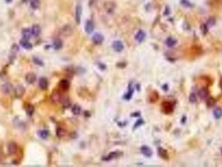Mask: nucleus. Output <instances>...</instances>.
Here are the masks:
<instances>
[{"mask_svg": "<svg viewBox=\"0 0 222 167\" xmlns=\"http://www.w3.org/2000/svg\"><path fill=\"white\" fill-rule=\"evenodd\" d=\"M25 93V88L23 86V85H17V86L15 87L14 89V95L16 98H18V99H20V98H22L23 95H24Z\"/></svg>", "mask_w": 222, "mask_h": 167, "instance_id": "f257e3e1", "label": "nucleus"}, {"mask_svg": "<svg viewBox=\"0 0 222 167\" xmlns=\"http://www.w3.org/2000/svg\"><path fill=\"white\" fill-rule=\"evenodd\" d=\"M18 152V145L14 142H11L8 145V155L13 156Z\"/></svg>", "mask_w": 222, "mask_h": 167, "instance_id": "f03ea898", "label": "nucleus"}, {"mask_svg": "<svg viewBox=\"0 0 222 167\" xmlns=\"http://www.w3.org/2000/svg\"><path fill=\"white\" fill-rule=\"evenodd\" d=\"M81 15H82V6L81 4H78L75 8V21L78 24H80Z\"/></svg>", "mask_w": 222, "mask_h": 167, "instance_id": "7ed1b4c3", "label": "nucleus"}, {"mask_svg": "<svg viewBox=\"0 0 222 167\" xmlns=\"http://www.w3.org/2000/svg\"><path fill=\"white\" fill-rule=\"evenodd\" d=\"M92 40H93L95 44H97V45L101 44L104 41V36L99 33H96L94 34V36L92 38Z\"/></svg>", "mask_w": 222, "mask_h": 167, "instance_id": "20e7f679", "label": "nucleus"}, {"mask_svg": "<svg viewBox=\"0 0 222 167\" xmlns=\"http://www.w3.org/2000/svg\"><path fill=\"white\" fill-rule=\"evenodd\" d=\"M72 33H73V28H72L70 25H65V26L61 29V34L63 36L69 37Z\"/></svg>", "mask_w": 222, "mask_h": 167, "instance_id": "39448f33", "label": "nucleus"}, {"mask_svg": "<svg viewBox=\"0 0 222 167\" xmlns=\"http://www.w3.org/2000/svg\"><path fill=\"white\" fill-rule=\"evenodd\" d=\"M1 90L5 95H8L13 91V85L10 83H5L2 85Z\"/></svg>", "mask_w": 222, "mask_h": 167, "instance_id": "423d86ee", "label": "nucleus"}, {"mask_svg": "<svg viewBox=\"0 0 222 167\" xmlns=\"http://www.w3.org/2000/svg\"><path fill=\"white\" fill-rule=\"evenodd\" d=\"M94 28H95V25H94V23L92 22L91 20H87L86 23H85V26H84L85 32H86L87 33H89V34H90L94 31Z\"/></svg>", "mask_w": 222, "mask_h": 167, "instance_id": "0eeeda50", "label": "nucleus"}, {"mask_svg": "<svg viewBox=\"0 0 222 167\" xmlns=\"http://www.w3.org/2000/svg\"><path fill=\"white\" fill-rule=\"evenodd\" d=\"M25 80H26V82L29 84H33L36 81V74H33V73H28V74L25 75Z\"/></svg>", "mask_w": 222, "mask_h": 167, "instance_id": "6e6552de", "label": "nucleus"}, {"mask_svg": "<svg viewBox=\"0 0 222 167\" xmlns=\"http://www.w3.org/2000/svg\"><path fill=\"white\" fill-rule=\"evenodd\" d=\"M48 80H47L46 78L44 77H41L38 80V86L42 89V90H45V89L48 88Z\"/></svg>", "mask_w": 222, "mask_h": 167, "instance_id": "1a4fd4ad", "label": "nucleus"}, {"mask_svg": "<svg viewBox=\"0 0 222 167\" xmlns=\"http://www.w3.org/2000/svg\"><path fill=\"white\" fill-rule=\"evenodd\" d=\"M69 86H70V84L69 82V80H67L65 79H61L60 82H59V87H60V89L63 91L68 90V89H69Z\"/></svg>", "mask_w": 222, "mask_h": 167, "instance_id": "9d476101", "label": "nucleus"}, {"mask_svg": "<svg viewBox=\"0 0 222 167\" xmlns=\"http://www.w3.org/2000/svg\"><path fill=\"white\" fill-rule=\"evenodd\" d=\"M20 44L24 49H28V50L31 49L33 48L32 44L28 41V39H26V38H22V39L20 40Z\"/></svg>", "mask_w": 222, "mask_h": 167, "instance_id": "9b49d317", "label": "nucleus"}, {"mask_svg": "<svg viewBox=\"0 0 222 167\" xmlns=\"http://www.w3.org/2000/svg\"><path fill=\"white\" fill-rule=\"evenodd\" d=\"M140 151H141V153L143 154V155L146 157H151L152 155H153V152L151 151V149L148 146H145V145H144V146H142L141 148H140Z\"/></svg>", "mask_w": 222, "mask_h": 167, "instance_id": "f8f14e48", "label": "nucleus"}, {"mask_svg": "<svg viewBox=\"0 0 222 167\" xmlns=\"http://www.w3.org/2000/svg\"><path fill=\"white\" fill-rule=\"evenodd\" d=\"M124 44L121 41H114L113 43V49L116 51V52H121L124 49Z\"/></svg>", "mask_w": 222, "mask_h": 167, "instance_id": "ddd939ff", "label": "nucleus"}, {"mask_svg": "<svg viewBox=\"0 0 222 167\" xmlns=\"http://www.w3.org/2000/svg\"><path fill=\"white\" fill-rule=\"evenodd\" d=\"M145 37H146L145 33H144L143 30H139L137 33H136V35H135V39L137 40L139 43H142V42L144 40V38H145Z\"/></svg>", "mask_w": 222, "mask_h": 167, "instance_id": "4468645a", "label": "nucleus"}, {"mask_svg": "<svg viewBox=\"0 0 222 167\" xmlns=\"http://www.w3.org/2000/svg\"><path fill=\"white\" fill-rule=\"evenodd\" d=\"M63 96L61 95V94L59 93H54L52 95V100L54 102V103H60L62 102V100H63Z\"/></svg>", "mask_w": 222, "mask_h": 167, "instance_id": "2eb2a0df", "label": "nucleus"}, {"mask_svg": "<svg viewBox=\"0 0 222 167\" xmlns=\"http://www.w3.org/2000/svg\"><path fill=\"white\" fill-rule=\"evenodd\" d=\"M122 154L119 153V152H111L109 156H105V158H103L104 160H113L115 159V158L119 157V156H121Z\"/></svg>", "mask_w": 222, "mask_h": 167, "instance_id": "dca6fc26", "label": "nucleus"}, {"mask_svg": "<svg viewBox=\"0 0 222 167\" xmlns=\"http://www.w3.org/2000/svg\"><path fill=\"white\" fill-rule=\"evenodd\" d=\"M31 31H32V34L34 37H38V35H39V33L41 32V28L40 27L38 26V24H34L33 25V27L31 28Z\"/></svg>", "mask_w": 222, "mask_h": 167, "instance_id": "f3484780", "label": "nucleus"}, {"mask_svg": "<svg viewBox=\"0 0 222 167\" xmlns=\"http://www.w3.org/2000/svg\"><path fill=\"white\" fill-rule=\"evenodd\" d=\"M133 93H134V87L132 86V84H130V86H129V91H128V93L126 94V95H125V96H124V99L126 100H130L132 95H133Z\"/></svg>", "mask_w": 222, "mask_h": 167, "instance_id": "a211bd4d", "label": "nucleus"}, {"mask_svg": "<svg viewBox=\"0 0 222 167\" xmlns=\"http://www.w3.org/2000/svg\"><path fill=\"white\" fill-rule=\"evenodd\" d=\"M63 47V41L61 39H55L53 43V48L55 50H59L62 49Z\"/></svg>", "mask_w": 222, "mask_h": 167, "instance_id": "6ab92c4d", "label": "nucleus"}, {"mask_svg": "<svg viewBox=\"0 0 222 167\" xmlns=\"http://www.w3.org/2000/svg\"><path fill=\"white\" fill-rule=\"evenodd\" d=\"M176 43H177V40L174 39V38H172V37L168 38L167 39H166V41H165V44H166V45L169 47V48H172V47H174V45L176 44Z\"/></svg>", "mask_w": 222, "mask_h": 167, "instance_id": "aec40b11", "label": "nucleus"}, {"mask_svg": "<svg viewBox=\"0 0 222 167\" xmlns=\"http://www.w3.org/2000/svg\"><path fill=\"white\" fill-rule=\"evenodd\" d=\"M22 34H23L24 38H26V39H29V38H31V36L33 35L32 31L29 28H24L22 30Z\"/></svg>", "mask_w": 222, "mask_h": 167, "instance_id": "412c9836", "label": "nucleus"}, {"mask_svg": "<svg viewBox=\"0 0 222 167\" xmlns=\"http://www.w3.org/2000/svg\"><path fill=\"white\" fill-rule=\"evenodd\" d=\"M38 135H39L40 138L45 140V139H47L49 137V130H39L38 132Z\"/></svg>", "mask_w": 222, "mask_h": 167, "instance_id": "4be33fe9", "label": "nucleus"}, {"mask_svg": "<svg viewBox=\"0 0 222 167\" xmlns=\"http://www.w3.org/2000/svg\"><path fill=\"white\" fill-rule=\"evenodd\" d=\"M213 114L215 119H220L222 117V109L217 107V108L215 109L214 112H213Z\"/></svg>", "mask_w": 222, "mask_h": 167, "instance_id": "5701e85b", "label": "nucleus"}, {"mask_svg": "<svg viewBox=\"0 0 222 167\" xmlns=\"http://www.w3.org/2000/svg\"><path fill=\"white\" fill-rule=\"evenodd\" d=\"M115 5L114 3H105V8L108 13H113L114 10Z\"/></svg>", "mask_w": 222, "mask_h": 167, "instance_id": "b1692460", "label": "nucleus"}, {"mask_svg": "<svg viewBox=\"0 0 222 167\" xmlns=\"http://www.w3.org/2000/svg\"><path fill=\"white\" fill-rule=\"evenodd\" d=\"M199 96L200 99H206V98L208 96V90L206 88H203L201 89L199 91Z\"/></svg>", "mask_w": 222, "mask_h": 167, "instance_id": "393cba45", "label": "nucleus"}, {"mask_svg": "<svg viewBox=\"0 0 222 167\" xmlns=\"http://www.w3.org/2000/svg\"><path fill=\"white\" fill-rule=\"evenodd\" d=\"M72 112L75 115H79L81 113V107L79 105H74L72 107Z\"/></svg>", "mask_w": 222, "mask_h": 167, "instance_id": "a878e982", "label": "nucleus"}, {"mask_svg": "<svg viewBox=\"0 0 222 167\" xmlns=\"http://www.w3.org/2000/svg\"><path fill=\"white\" fill-rule=\"evenodd\" d=\"M26 113L28 116H32L33 114L34 113V107L32 105H28L26 106Z\"/></svg>", "mask_w": 222, "mask_h": 167, "instance_id": "bb28decb", "label": "nucleus"}, {"mask_svg": "<svg viewBox=\"0 0 222 167\" xmlns=\"http://www.w3.org/2000/svg\"><path fill=\"white\" fill-rule=\"evenodd\" d=\"M56 135L59 138H61V137L65 136L66 135V130L63 129V128H58L57 130H56Z\"/></svg>", "mask_w": 222, "mask_h": 167, "instance_id": "cd10ccee", "label": "nucleus"}, {"mask_svg": "<svg viewBox=\"0 0 222 167\" xmlns=\"http://www.w3.org/2000/svg\"><path fill=\"white\" fill-rule=\"evenodd\" d=\"M61 104L63 105V107H66V108H68V107L70 105V100H69V99L68 97L63 96Z\"/></svg>", "mask_w": 222, "mask_h": 167, "instance_id": "c85d7f7f", "label": "nucleus"}, {"mask_svg": "<svg viewBox=\"0 0 222 167\" xmlns=\"http://www.w3.org/2000/svg\"><path fill=\"white\" fill-rule=\"evenodd\" d=\"M206 26H207L208 28L213 27V26H214V25L215 24V18H213V17L210 18V19L207 20V22H206Z\"/></svg>", "mask_w": 222, "mask_h": 167, "instance_id": "c756f323", "label": "nucleus"}, {"mask_svg": "<svg viewBox=\"0 0 222 167\" xmlns=\"http://www.w3.org/2000/svg\"><path fill=\"white\" fill-rule=\"evenodd\" d=\"M39 4H40L39 0H32L30 6L32 8H33V9H37V8L39 7Z\"/></svg>", "mask_w": 222, "mask_h": 167, "instance_id": "7c9ffc66", "label": "nucleus"}, {"mask_svg": "<svg viewBox=\"0 0 222 167\" xmlns=\"http://www.w3.org/2000/svg\"><path fill=\"white\" fill-rule=\"evenodd\" d=\"M180 3H181V5L185 6L186 8H192L193 7V4H192L190 1H188V0H180Z\"/></svg>", "mask_w": 222, "mask_h": 167, "instance_id": "2f4dec72", "label": "nucleus"}, {"mask_svg": "<svg viewBox=\"0 0 222 167\" xmlns=\"http://www.w3.org/2000/svg\"><path fill=\"white\" fill-rule=\"evenodd\" d=\"M33 63H34L35 65H37L44 66V62H43L41 59H39L38 58H37V57H33Z\"/></svg>", "mask_w": 222, "mask_h": 167, "instance_id": "473e14b6", "label": "nucleus"}, {"mask_svg": "<svg viewBox=\"0 0 222 167\" xmlns=\"http://www.w3.org/2000/svg\"><path fill=\"white\" fill-rule=\"evenodd\" d=\"M189 100H190V103H192V104H193V103H195L196 101H197V97H196L195 94H194V93H191V94H190V97H189Z\"/></svg>", "mask_w": 222, "mask_h": 167, "instance_id": "72a5a7b5", "label": "nucleus"}, {"mask_svg": "<svg viewBox=\"0 0 222 167\" xmlns=\"http://www.w3.org/2000/svg\"><path fill=\"white\" fill-rule=\"evenodd\" d=\"M159 155L163 158H167V156H168L166 151L164 149H162V148H159Z\"/></svg>", "mask_w": 222, "mask_h": 167, "instance_id": "f704fd0d", "label": "nucleus"}, {"mask_svg": "<svg viewBox=\"0 0 222 167\" xmlns=\"http://www.w3.org/2000/svg\"><path fill=\"white\" fill-rule=\"evenodd\" d=\"M11 50H12L13 53H17V52H18V51L19 50V45L17 44H14L12 45V47H11Z\"/></svg>", "mask_w": 222, "mask_h": 167, "instance_id": "c9c22d12", "label": "nucleus"}, {"mask_svg": "<svg viewBox=\"0 0 222 167\" xmlns=\"http://www.w3.org/2000/svg\"><path fill=\"white\" fill-rule=\"evenodd\" d=\"M200 28H201V32L203 34H206L207 31H208V27L206 26V24H203L201 26H200Z\"/></svg>", "mask_w": 222, "mask_h": 167, "instance_id": "e433bc0d", "label": "nucleus"}, {"mask_svg": "<svg viewBox=\"0 0 222 167\" xmlns=\"http://www.w3.org/2000/svg\"><path fill=\"white\" fill-rule=\"evenodd\" d=\"M143 124H144V120H143V119H138L137 122H136V123H135V125H134V129H136V128H138L139 126L142 125Z\"/></svg>", "mask_w": 222, "mask_h": 167, "instance_id": "4c0bfd02", "label": "nucleus"}, {"mask_svg": "<svg viewBox=\"0 0 222 167\" xmlns=\"http://www.w3.org/2000/svg\"><path fill=\"white\" fill-rule=\"evenodd\" d=\"M214 104H215V101H214V100L213 99H210V100H208V106H210V107H211V106H213L214 105Z\"/></svg>", "mask_w": 222, "mask_h": 167, "instance_id": "58836bf2", "label": "nucleus"}, {"mask_svg": "<svg viewBox=\"0 0 222 167\" xmlns=\"http://www.w3.org/2000/svg\"><path fill=\"white\" fill-rule=\"evenodd\" d=\"M99 68H100L102 70H104L105 68H106V66L104 65V64H102V63H100L99 64Z\"/></svg>", "mask_w": 222, "mask_h": 167, "instance_id": "ea45409f", "label": "nucleus"}, {"mask_svg": "<svg viewBox=\"0 0 222 167\" xmlns=\"http://www.w3.org/2000/svg\"><path fill=\"white\" fill-rule=\"evenodd\" d=\"M165 15L170 14V8H169L168 7H166V12L165 13Z\"/></svg>", "mask_w": 222, "mask_h": 167, "instance_id": "a19ab883", "label": "nucleus"}, {"mask_svg": "<svg viewBox=\"0 0 222 167\" xmlns=\"http://www.w3.org/2000/svg\"><path fill=\"white\" fill-rule=\"evenodd\" d=\"M131 116H139V113H134L131 114Z\"/></svg>", "mask_w": 222, "mask_h": 167, "instance_id": "79ce46f5", "label": "nucleus"}, {"mask_svg": "<svg viewBox=\"0 0 222 167\" xmlns=\"http://www.w3.org/2000/svg\"><path fill=\"white\" fill-rule=\"evenodd\" d=\"M163 88L165 89V91H167V84H165V86H163Z\"/></svg>", "mask_w": 222, "mask_h": 167, "instance_id": "37998d69", "label": "nucleus"}, {"mask_svg": "<svg viewBox=\"0 0 222 167\" xmlns=\"http://www.w3.org/2000/svg\"><path fill=\"white\" fill-rule=\"evenodd\" d=\"M5 1H6L8 3H11V2H12V0H5Z\"/></svg>", "mask_w": 222, "mask_h": 167, "instance_id": "c03bdc74", "label": "nucleus"}, {"mask_svg": "<svg viewBox=\"0 0 222 167\" xmlns=\"http://www.w3.org/2000/svg\"><path fill=\"white\" fill-rule=\"evenodd\" d=\"M29 1V0H23V2H24V3H28Z\"/></svg>", "mask_w": 222, "mask_h": 167, "instance_id": "a18cd8bd", "label": "nucleus"}]
</instances>
